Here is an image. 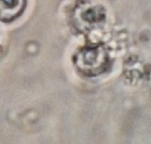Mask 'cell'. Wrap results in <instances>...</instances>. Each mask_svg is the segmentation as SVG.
Segmentation results:
<instances>
[{"instance_id":"cell-1","label":"cell","mask_w":151,"mask_h":144,"mask_svg":"<svg viewBox=\"0 0 151 144\" xmlns=\"http://www.w3.org/2000/svg\"><path fill=\"white\" fill-rule=\"evenodd\" d=\"M26 0H0V21L10 22L24 11Z\"/></svg>"}]
</instances>
